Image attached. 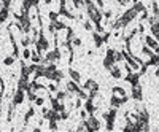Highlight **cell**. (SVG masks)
<instances>
[{
  "mask_svg": "<svg viewBox=\"0 0 159 132\" xmlns=\"http://www.w3.org/2000/svg\"><path fill=\"white\" fill-rule=\"evenodd\" d=\"M110 73H111V76L115 78V80H119V78L123 76V73H121V69H119L118 65H116V62H115V64L111 65V67H110Z\"/></svg>",
  "mask_w": 159,
  "mask_h": 132,
  "instance_id": "cell-5",
  "label": "cell"
},
{
  "mask_svg": "<svg viewBox=\"0 0 159 132\" xmlns=\"http://www.w3.org/2000/svg\"><path fill=\"white\" fill-rule=\"evenodd\" d=\"M37 48H38V51H45V49H48V42L45 40V37H43V35H40L38 42H37Z\"/></svg>",
  "mask_w": 159,
  "mask_h": 132,
  "instance_id": "cell-7",
  "label": "cell"
},
{
  "mask_svg": "<svg viewBox=\"0 0 159 132\" xmlns=\"http://www.w3.org/2000/svg\"><path fill=\"white\" fill-rule=\"evenodd\" d=\"M111 92H113V94L111 96H115V97H118V99H121L124 103L127 102V96H126V91L123 89V88H113L111 89Z\"/></svg>",
  "mask_w": 159,
  "mask_h": 132,
  "instance_id": "cell-1",
  "label": "cell"
},
{
  "mask_svg": "<svg viewBox=\"0 0 159 132\" xmlns=\"http://www.w3.org/2000/svg\"><path fill=\"white\" fill-rule=\"evenodd\" d=\"M115 64V61L110 57V56H107V57H105V61H103V65H105V69H108L110 70V67H111V65Z\"/></svg>",
  "mask_w": 159,
  "mask_h": 132,
  "instance_id": "cell-9",
  "label": "cell"
},
{
  "mask_svg": "<svg viewBox=\"0 0 159 132\" xmlns=\"http://www.w3.org/2000/svg\"><path fill=\"white\" fill-rule=\"evenodd\" d=\"M94 40H96V46H100L102 43H103V37H100L97 32L94 34Z\"/></svg>",
  "mask_w": 159,
  "mask_h": 132,
  "instance_id": "cell-11",
  "label": "cell"
},
{
  "mask_svg": "<svg viewBox=\"0 0 159 132\" xmlns=\"http://www.w3.org/2000/svg\"><path fill=\"white\" fill-rule=\"evenodd\" d=\"M142 86H140V83H137V84H132V99H135V100H142Z\"/></svg>",
  "mask_w": 159,
  "mask_h": 132,
  "instance_id": "cell-2",
  "label": "cell"
},
{
  "mask_svg": "<svg viewBox=\"0 0 159 132\" xmlns=\"http://www.w3.org/2000/svg\"><path fill=\"white\" fill-rule=\"evenodd\" d=\"M29 56H30V51L25 49V51H24V57H29Z\"/></svg>",
  "mask_w": 159,
  "mask_h": 132,
  "instance_id": "cell-15",
  "label": "cell"
},
{
  "mask_svg": "<svg viewBox=\"0 0 159 132\" xmlns=\"http://www.w3.org/2000/svg\"><path fill=\"white\" fill-rule=\"evenodd\" d=\"M32 59H34V62H40V59H42V57H40L38 54H34V56H32Z\"/></svg>",
  "mask_w": 159,
  "mask_h": 132,
  "instance_id": "cell-14",
  "label": "cell"
},
{
  "mask_svg": "<svg viewBox=\"0 0 159 132\" xmlns=\"http://www.w3.org/2000/svg\"><path fill=\"white\" fill-rule=\"evenodd\" d=\"M22 100H24V92H22V89H18L16 96H15V100H13V105H19Z\"/></svg>",
  "mask_w": 159,
  "mask_h": 132,
  "instance_id": "cell-8",
  "label": "cell"
},
{
  "mask_svg": "<svg viewBox=\"0 0 159 132\" xmlns=\"http://www.w3.org/2000/svg\"><path fill=\"white\" fill-rule=\"evenodd\" d=\"M84 88H86V91H89V94H91V92H97L99 84H97L94 80H88L86 84H84Z\"/></svg>",
  "mask_w": 159,
  "mask_h": 132,
  "instance_id": "cell-6",
  "label": "cell"
},
{
  "mask_svg": "<svg viewBox=\"0 0 159 132\" xmlns=\"http://www.w3.org/2000/svg\"><path fill=\"white\" fill-rule=\"evenodd\" d=\"M86 129L88 130H97L99 129V120H96L94 116H91L86 120Z\"/></svg>",
  "mask_w": 159,
  "mask_h": 132,
  "instance_id": "cell-3",
  "label": "cell"
},
{
  "mask_svg": "<svg viewBox=\"0 0 159 132\" xmlns=\"http://www.w3.org/2000/svg\"><path fill=\"white\" fill-rule=\"evenodd\" d=\"M69 91L70 92H75V94H80V92H81V91H80V88L76 86V83H69Z\"/></svg>",
  "mask_w": 159,
  "mask_h": 132,
  "instance_id": "cell-10",
  "label": "cell"
},
{
  "mask_svg": "<svg viewBox=\"0 0 159 132\" xmlns=\"http://www.w3.org/2000/svg\"><path fill=\"white\" fill-rule=\"evenodd\" d=\"M43 103V99H37V105H42Z\"/></svg>",
  "mask_w": 159,
  "mask_h": 132,
  "instance_id": "cell-17",
  "label": "cell"
},
{
  "mask_svg": "<svg viewBox=\"0 0 159 132\" xmlns=\"http://www.w3.org/2000/svg\"><path fill=\"white\" fill-rule=\"evenodd\" d=\"M13 64V57H7L5 59V65H11Z\"/></svg>",
  "mask_w": 159,
  "mask_h": 132,
  "instance_id": "cell-13",
  "label": "cell"
},
{
  "mask_svg": "<svg viewBox=\"0 0 159 132\" xmlns=\"http://www.w3.org/2000/svg\"><path fill=\"white\" fill-rule=\"evenodd\" d=\"M70 75H72V78L75 81H80V73L78 72H73V70H70Z\"/></svg>",
  "mask_w": 159,
  "mask_h": 132,
  "instance_id": "cell-12",
  "label": "cell"
},
{
  "mask_svg": "<svg viewBox=\"0 0 159 132\" xmlns=\"http://www.w3.org/2000/svg\"><path fill=\"white\" fill-rule=\"evenodd\" d=\"M84 27L88 29V30H91L92 27H91V22H84Z\"/></svg>",
  "mask_w": 159,
  "mask_h": 132,
  "instance_id": "cell-16",
  "label": "cell"
},
{
  "mask_svg": "<svg viewBox=\"0 0 159 132\" xmlns=\"http://www.w3.org/2000/svg\"><path fill=\"white\" fill-rule=\"evenodd\" d=\"M143 42H145V45H147L148 48H151V49H154L159 43H157V40L154 37H150V35H147V37H143Z\"/></svg>",
  "mask_w": 159,
  "mask_h": 132,
  "instance_id": "cell-4",
  "label": "cell"
}]
</instances>
